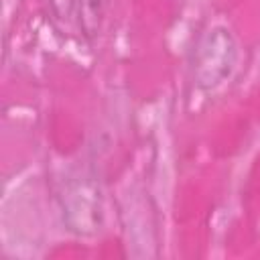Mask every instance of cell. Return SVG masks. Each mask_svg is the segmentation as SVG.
I'll return each instance as SVG.
<instances>
[{
	"label": "cell",
	"instance_id": "cell-2",
	"mask_svg": "<svg viewBox=\"0 0 260 260\" xmlns=\"http://www.w3.org/2000/svg\"><path fill=\"white\" fill-rule=\"evenodd\" d=\"M238 59V45L230 28L213 26L201 39L197 53L193 75L201 89L219 87L234 71Z\"/></svg>",
	"mask_w": 260,
	"mask_h": 260
},
{
	"label": "cell",
	"instance_id": "cell-4",
	"mask_svg": "<svg viewBox=\"0 0 260 260\" xmlns=\"http://www.w3.org/2000/svg\"><path fill=\"white\" fill-rule=\"evenodd\" d=\"M47 6L59 22H67L77 6V0H47Z\"/></svg>",
	"mask_w": 260,
	"mask_h": 260
},
{
	"label": "cell",
	"instance_id": "cell-1",
	"mask_svg": "<svg viewBox=\"0 0 260 260\" xmlns=\"http://www.w3.org/2000/svg\"><path fill=\"white\" fill-rule=\"evenodd\" d=\"M63 221L77 236H93L104 221L100 183L89 173H79L67 181L61 193Z\"/></svg>",
	"mask_w": 260,
	"mask_h": 260
},
{
	"label": "cell",
	"instance_id": "cell-3",
	"mask_svg": "<svg viewBox=\"0 0 260 260\" xmlns=\"http://www.w3.org/2000/svg\"><path fill=\"white\" fill-rule=\"evenodd\" d=\"M77 26L85 41L98 39L104 22L106 0H77Z\"/></svg>",
	"mask_w": 260,
	"mask_h": 260
}]
</instances>
